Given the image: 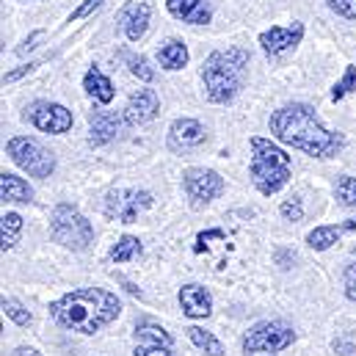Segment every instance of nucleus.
<instances>
[{
    "label": "nucleus",
    "instance_id": "nucleus-15",
    "mask_svg": "<svg viewBox=\"0 0 356 356\" xmlns=\"http://www.w3.org/2000/svg\"><path fill=\"white\" fill-rule=\"evenodd\" d=\"M149 14H152V8H149L147 3H130V6L122 11L119 19H122V28H124V33H127L130 42H138V39L147 33Z\"/></svg>",
    "mask_w": 356,
    "mask_h": 356
},
{
    "label": "nucleus",
    "instance_id": "nucleus-20",
    "mask_svg": "<svg viewBox=\"0 0 356 356\" xmlns=\"http://www.w3.org/2000/svg\"><path fill=\"white\" fill-rule=\"evenodd\" d=\"M83 86H86V91H89L97 102H102V105H108V102L113 99V83H111V81H108L97 67H91L89 72H86Z\"/></svg>",
    "mask_w": 356,
    "mask_h": 356
},
{
    "label": "nucleus",
    "instance_id": "nucleus-27",
    "mask_svg": "<svg viewBox=\"0 0 356 356\" xmlns=\"http://www.w3.org/2000/svg\"><path fill=\"white\" fill-rule=\"evenodd\" d=\"M130 72H133L138 81H144V83H149V81L155 78V70L149 67V61H147L144 56H130Z\"/></svg>",
    "mask_w": 356,
    "mask_h": 356
},
{
    "label": "nucleus",
    "instance_id": "nucleus-31",
    "mask_svg": "<svg viewBox=\"0 0 356 356\" xmlns=\"http://www.w3.org/2000/svg\"><path fill=\"white\" fill-rule=\"evenodd\" d=\"M329 8H332V11H337L340 17L354 19L356 22V0H329Z\"/></svg>",
    "mask_w": 356,
    "mask_h": 356
},
{
    "label": "nucleus",
    "instance_id": "nucleus-7",
    "mask_svg": "<svg viewBox=\"0 0 356 356\" xmlns=\"http://www.w3.org/2000/svg\"><path fill=\"white\" fill-rule=\"evenodd\" d=\"M293 329L282 321H266L249 329V334L243 337V351L246 354H276L284 351L293 343Z\"/></svg>",
    "mask_w": 356,
    "mask_h": 356
},
{
    "label": "nucleus",
    "instance_id": "nucleus-34",
    "mask_svg": "<svg viewBox=\"0 0 356 356\" xmlns=\"http://www.w3.org/2000/svg\"><path fill=\"white\" fill-rule=\"evenodd\" d=\"M36 70V64H25V67H19V70H11V72H6L3 75V83H14V81H19V78H25L28 72H33Z\"/></svg>",
    "mask_w": 356,
    "mask_h": 356
},
{
    "label": "nucleus",
    "instance_id": "nucleus-26",
    "mask_svg": "<svg viewBox=\"0 0 356 356\" xmlns=\"http://www.w3.org/2000/svg\"><path fill=\"white\" fill-rule=\"evenodd\" d=\"M3 315L11 318L17 326H31V321H33V315L17 298H3Z\"/></svg>",
    "mask_w": 356,
    "mask_h": 356
},
{
    "label": "nucleus",
    "instance_id": "nucleus-28",
    "mask_svg": "<svg viewBox=\"0 0 356 356\" xmlns=\"http://www.w3.org/2000/svg\"><path fill=\"white\" fill-rule=\"evenodd\" d=\"M337 196L343 204L356 207V177H340L337 179Z\"/></svg>",
    "mask_w": 356,
    "mask_h": 356
},
{
    "label": "nucleus",
    "instance_id": "nucleus-18",
    "mask_svg": "<svg viewBox=\"0 0 356 356\" xmlns=\"http://www.w3.org/2000/svg\"><path fill=\"white\" fill-rule=\"evenodd\" d=\"M0 196L3 202H31L33 199V188L17 175H0Z\"/></svg>",
    "mask_w": 356,
    "mask_h": 356
},
{
    "label": "nucleus",
    "instance_id": "nucleus-17",
    "mask_svg": "<svg viewBox=\"0 0 356 356\" xmlns=\"http://www.w3.org/2000/svg\"><path fill=\"white\" fill-rule=\"evenodd\" d=\"M172 17H177L182 22L191 25H204L210 22V6L204 0H166Z\"/></svg>",
    "mask_w": 356,
    "mask_h": 356
},
{
    "label": "nucleus",
    "instance_id": "nucleus-39",
    "mask_svg": "<svg viewBox=\"0 0 356 356\" xmlns=\"http://www.w3.org/2000/svg\"><path fill=\"white\" fill-rule=\"evenodd\" d=\"M343 229H356V218H351V221H346V224H343Z\"/></svg>",
    "mask_w": 356,
    "mask_h": 356
},
{
    "label": "nucleus",
    "instance_id": "nucleus-4",
    "mask_svg": "<svg viewBox=\"0 0 356 356\" xmlns=\"http://www.w3.org/2000/svg\"><path fill=\"white\" fill-rule=\"evenodd\" d=\"M290 179V155L268 138H252V182L260 193H276Z\"/></svg>",
    "mask_w": 356,
    "mask_h": 356
},
{
    "label": "nucleus",
    "instance_id": "nucleus-3",
    "mask_svg": "<svg viewBox=\"0 0 356 356\" xmlns=\"http://www.w3.org/2000/svg\"><path fill=\"white\" fill-rule=\"evenodd\" d=\"M249 67V53L241 47H232L227 53L216 50L207 56L202 78H204V89L210 102H229L243 81V70Z\"/></svg>",
    "mask_w": 356,
    "mask_h": 356
},
{
    "label": "nucleus",
    "instance_id": "nucleus-22",
    "mask_svg": "<svg viewBox=\"0 0 356 356\" xmlns=\"http://www.w3.org/2000/svg\"><path fill=\"white\" fill-rule=\"evenodd\" d=\"M0 221H3L0 224V249L8 252V249H14V243H17L19 232H22V218L17 213H3Z\"/></svg>",
    "mask_w": 356,
    "mask_h": 356
},
{
    "label": "nucleus",
    "instance_id": "nucleus-14",
    "mask_svg": "<svg viewBox=\"0 0 356 356\" xmlns=\"http://www.w3.org/2000/svg\"><path fill=\"white\" fill-rule=\"evenodd\" d=\"M179 307L188 318H207L213 312V298L202 284H185L179 290Z\"/></svg>",
    "mask_w": 356,
    "mask_h": 356
},
{
    "label": "nucleus",
    "instance_id": "nucleus-19",
    "mask_svg": "<svg viewBox=\"0 0 356 356\" xmlns=\"http://www.w3.org/2000/svg\"><path fill=\"white\" fill-rule=\"evenodd\" d=\"M158 64L169 72H177L188 64V47L179 39H169L161 50H158Z\"/></svg>",
    "mask_w": 356,
    "mask_h": 356
},
{
    "label": "nucleus",
    "instance_id": "nucleus-21",
    "mask_svg": "<svg viewBox=\"0 0 356 356\" xmlns=\"http://www.w3.org/2000/svg\"><path fill=\"white\" fill-rule=\"evenodd\" d=\"M136 343L138 346H166V348H172V334L166 329L155 326V323H141L136 329Z\"/></svg>",
    "mask_w": 356,
    "mask_h": 356
},
{
    "label": "nucleus",
    "instance_id": "nucleus-6",
    "mask_svg": "<svg viewBox=\"0 0 356 356\" xmlns=\"http://www.w3.org/2000/svg\"><path fill=\"white\" fill-rule=\"evenodd\" d=\"M6 149H8L11 161H14L19 169H25L28 175H33V177L44 179L56 172V158H53V152H47V149H44L39 141H33V138L17 136V138L8 141Z\"/></svg>",
    "mask_w": 356,
    "mask_h": 356
},
{
    "label": "nucleus",
    "instance_id": "nucleus-5",
    "mask_svg": "<svg viewBox=\"0 0 356 356\" xmlns=\"http://www.w3.org/2000/svg\"><path fill=\"white\" fill-rule=\"evenodd\" d=\"M50 232L61 246L75 249V252L89 249V243L94 241V227L89 224V218L72 204H58L53 210Z\"/></svg>",
    "mask_w": 356,
    "mask_h": 356
},
{
    "label": "nucleus",
    "instance_id": "nucleus-37",
    "mask_svg": "<svg viewBox=\"0 0 356 356\" xmlns=\"http://www.w3.org/2000/svg\"><path fill=\"white\" fill-rule=\"evenodd\" d=\"M39 39H42V31H33V33L25 39V44H19V47H17V53H19V56H25L28 50H33V47H36V42H39Z\"/></svg>",
    "mask_w": 356,
    "mask_h": 356
},
{
    "label": "nucleus",
    "instance_id": "nucleus-2",
    "mask_svg": "<svg viewBox=\"0 0 356 356\" xmlns=\"http://www.w3.org/2000/svg\"><path fill=\"white\" fill-rule=\"evenodd\" d=\"M122 304L113 293L102 290V287H81L67 293L64 298H58L50 307V315L56 318L58 326L70 329V332H81V334H94L102 326H108L111 321H116Z\"/></svg>",
    "mask_w": 356,
    "mask_h": 356
},
{
    "label": "nucleus",
    "instance_id": "nucleus-33",
    "mask_svg": "<svg viewBox=\"0 0 356 356\" xmlns=\"http://www.w3.org/2000/svg\"><path fill=\"white\" fill-rule=\"evenodd\" d=\"M136 356H175V354H172V348H166V346H138V348H136Z\"/></svg>",
    "mask_w": 356,
    "mask_h": 356
},
{
    "label": "nucleus",
    "instance_id": "nucleus-12",
    "mask_svg": "<svg viewBox=\"0 0 356 356\" xmlns=\"http://www.w3.org/2000/svg\"><path fill=\"white\" fill-rule=\"evenodd\" d=\"M301 36H304V25H301V22H293V25H287V28L273 25L270 31H266V33L260 36V44H263L266 53L279 56V53L296 47V44L301 42Z\"/></svg>",
    "mask_w": 356,
    "mask_h": 356
},
{
    "label": "nucleus",
    "instance_id": "nucleus-32",
    "mask_svg": "<svg viewBox=\"0 0 356 356\" xmlns=\"http://www.w3.org/2000/svg\"><path fill=\"white\" fill-rule=\"evenodd\" d=\"M346 296L356 301V257L351 260V266L346 268Z\"/></svg>",
    "mask_w": 356,
    "mask_h": 356
},
{
    "label": "nucleus",
    "instance_id": "nucleus-9",
    "mask_svg": "<svg viewBox=\"0 0 356 356\" xmlns=\"http://www.w3.org/2000/svg\"><path fill=\"white\" fill-rule=\"evenodd\" d=\"M28 119L33 122V127H39L42 133H67L72 127V111L58 105V102H33L28 108Z\"/></svg>",
    "mask_w": 356,
    "mask_h": 356
},
{
    "label": "nucleus",
    "instance_id": "nucleus-25",
    "mask_svg": "<svg viewBox=\"0 0 356 356\" xmlns=\"http://www.w3.org/2000/svg\"><path fill=\"white\" fill-rule=\"evenodd\" d=\"M138 254H141V241L133 238V235H124V238L113 246L111 260H113V263H127V260H133V257H138Z\"/></svg>",
    "mask_w": 356,
    "mask_h": 356
},
{
    "label": "nucleus",
    "instance_id": "nucleus-29",
    "mask_svg": "<svg viewBox=\"0 0 356 356\" xmlns=\"http://www.w3.org/2000/svg\"><path fill=\"white\" fill-rule=\"evenodd\" d=\"M351 91H356V67H346L343 81L332 89V99H343V97L351 94Z\"/></svg>",
    "mask_w": 356,
    "mask_h": 356
},
{
    "label": "nucleus",
    "instance_id": "nucleus-8",
    "mask_svg": "<svg viewBox=\"0 0 356 356\" xmlns=\"http://www.w3.org/2000/svg\"><path fill=\"white\" fill-rule=\"evenodd\" d=\"M147 207H152V193L147 191H111L105 199V216L119 221V224H133L138 218V213H144Z\"/></svg>",
    "mask_w": 356,
    "mask_h": 356
},
{
    "label": "nucleus",
    "instance_id": "nucleus-11",
    "mask_svg": "<svg viewBox=\"0 0 356 356\" xmlns=\"http://www.w3.org/2000/svg\"><path fill=\"white\" fill-rule=\"evenodd\" d=\"M158 111H161L158 94L152 89H138L130 97L127 108H124V122H127V124H144V122L155 119Z\"/></svg>",
    "mask_w": 356,
    "mask_h": 356
},
{
    "label": "nucleus",
    "instance_id": "nucleus-1",
    "mask_svg": "<svg viewBox=\"0 0 356 356\" xmlns=\"http://www.w3.org/2000/svg\"><path fill=\"white\" fill-rule=\"evenodd\" d=\"M270 133L282 144H290V147H296L307 155H315V158H329L343 147V138L329 133L318 122L315 111L304 102H293V105L279 108L270 116Z\"/></svg>",
    "mask_w": 356,
    "mask_h": 356
},
{
    "label": "nucleus",
    "instance_id": "nucleus-38",
    "mask_svg": "<svg viewBox=\"0 0 356 356\" xmlns=\"http://www.w3.org/2000/svg\"><path fill=\"white\" fill-rule=\"evenodd\" d=\"M14 356H39V354H36L33 348H17V351H14Z\"/></svg>",
    "mask_w": 356,
    "mask_h": 356
},
{
    "label": "nucleus",
    "instance_id": "nucleus-23",
    "mask_svg": "<svg viewBox=\"0 0 356 356\" xmlns=\"http://www.w3.org/2000/svg\"><path fill=\"white\" fill-rule=\"evenodd\" d=\"M188 337H191V343H193L199 351H204L207 356H224V346H221L210 332H204V329H199V326H191V329H188Z\"/></svg>",
    "mask_w": 356,
    "mask_h": 356
},
{
    "label": "nucleus",
    "instance_id": "nucleus-16",
    "mask_svg": "<svg viewBox=\"0 0 356 356\" xmlns=\"http://www.w3.org/2000/svg\"><path fill=\"white\" fill-rule=\"evenodd\" d=\"M89 122H91L89 141L94 147H102V144H108L111 138H116V133H119V127H122L119 116L111 113V111H94Z\"/></svg>",
    "mask_w": 356,
    "mask_h": 356
},
{
    "label": "nucleus",
    "instance_id": "nucleus-24",
    "mask_svg": "<svg viewBox=\"0 0 356 356\" xmlns=\"http://www.w3.org/2000/svg\"><path fill=\"white\" fill-rule=\"evenodd\" d=\"M340 232H343V227H318V229H312V232L307 235V243H309L315 252H326L332 243H337Z\"/></svg>",
    "mask_w": 356,
    "mask_h": 356
},
{
    "label": "nucleus",
    "instance_id": "nucleus-35",
    "mask_svg": "<svg viewBox=\"0 0 356 356\" xmlns=\"http://www.w3.org/2000/svg\"><path fill=\"white\" fill-rule=\"evenodd\" d=\"M102 3H105V0H86V3H83V6H81V8H78L72 17H70V19H81V17H89L91 11H97Z\"/></svg>",
    "mask_w": 356,
    "mask_h": 356
},
{
    "label": "nucleus",
    "instance_id": "nucleus-36",
    "mask_svg": "<svg viewBox=\"0 0 356 356\" xmlns=\"http://www.w3.org/2000/svg\"><path fill=\"white\" fill-rule=\"evenodd\" d=\"M213 238H224V232H221V229H210V232H202V235L196 238V246H193V252H204V241H213Z\"/></svg>",
    "mask_w": 356,
    "mask_h": 356
},
{
    "label": "nucleus",
    "instance_id": "nucleus-13",
    "mask_svg": "<svg viewBox=\"0 0 356 356\" xmlns=\"http://www.w3.org/2000/svg\"><path fill=\"white\" fill-rule=\"evenodd\" d=\"M207 138L204 127L196 122V119H177L169 130V141L175 149H193V147H202Z\"/></svg>",
    "mask_w": 356,
    "mask_h": 356
},
{
    "label": "nucleus",
    "instance_id": "nucleus-30",
    "mask_svg": "<svg viewBox=\"0 0 356 356\" xmlns=\"http://www.w3.org/2000/svg\"><path fill=\"white\" fill-rule=\"evenodd\" d=\"M301 216H304V207H301V199L298 196L282 202V218L284 221H301Z\"/></svg>",
    "mask_w": 356,
    "mask_h": 356
},
{
    "label": "nucleus",
    "instance_id": "nucleus-10",
    "mask_svg": "<svg viewBox=\"0 0 356 356\" xmlns=\"http://www.w3.org/2000/svg\"><path fill=\"white\" fill-rule=\"evenodd\" d=\"M185 191L193 204H207L224 191V179L213 169H188L185 172Z\"/></svg>",
    "mask_w": 356,
    "mask_h": 356
}]
</instances>
